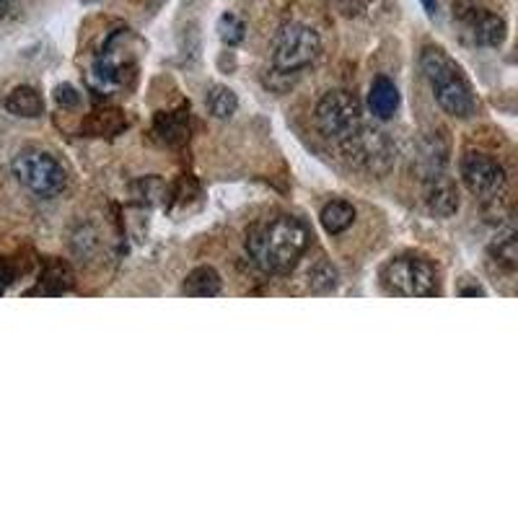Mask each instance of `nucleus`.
<instances>
[{
    "instance_id": "1",
    "label": "nucleus",
    "mask_w": 518,
    "mask_h": 518,
    "mask_svg": "<svg viewBox=\"0 0 518 518\" xmlns=\"http://www.w3.org/2000/svg\"><path fill=\"white\" fill-rule=\"evenodd\" d=\"M309 247V228L293 215H275L249 228L247 252L259 270L285 275Z\"/></svg>"
},
{
    "instance_id": "2",
    "label": "nucleus",
    "mask_w": 518,
    "mask_h": 518,
    "mask_svg": "<svg viewBox=\"0 0 518 518\" xmlns=\"http://www.w3.org/2000/svg\"><path fill=\"white\" fill-rule=\"evenodd\" d=\"M420 68L428 78L438 107L451 117L467 120L474 112V96L469 89L467 78L462 76V68L451 60L441 47H425L420 55Z\"/></svg>"
},
{
    "instance_id": "3",
    "label": "nucleus",
    "mask_w": 518,
    "mask_h": 518,
    "mask_svg": "<svg viewBox=\"0 0 518 518\" xmlns=\"http://www.w3.org/2000/svg\"><path fill=\"white\" fill-rule=\"evenodd\" d=\"M140 50H143V42L130 29H117L109 34L91 68V83L107 94L122 89L127 78L138 70Z\"/></svg>"
},
{
    "instance_id": "4",
    "label": "nucleus",
    "mask_w": 518,
    "mask_h": 518,
    "mask_svg": "<svg viewBox=\"0 0 518 518\" xmlns=\"http://www.w3.org/2000/svg\"><path fill=\"white\" fill-rule=\"evenodd\" d=\"M381 283L392 296L430 298L438 293V270L430 259L402 254L386 262L381 270Z\"/></svg>"
},
{
    "instance_id": "5",
    "label": "nucleus",
    "mask_w": 518,
    "mask_h": 518,
    "mask_svg": "<svg viewBox=\"0 0 518 518\" xmlns=\"http://www.w3.org/2000/svg\"><path fill=\"white\" fill-rule=\"evenodd\" d=\"M13 177L37 197H57L68 187V171L52 153L26 148L13 158Z\"/></svg>"
},
{
    "instance_id": "6",
    "label": "nucleus",
    "mask_w": 518,
    "mask_h": 518,
    "mask_svg": "<svg viewBox=\"0 0 518 518\" xmlns=\"http://www.w3.org/2000/svg\"><path fill=\"white\" fill-rule=\"evenodd\" d=\"M322 52V39L319 34L306 24L291 21L275 37L272 45V68L280 73H298V70L309 68Z\"/></svg>"
},
{
    "instance_id": "7",
    "label": "nucleus",
    "mask_w": 518,
    "mask_h": 518,
    "mask_svg": "<svg viewBox=\"0 0 518 518\" xmlns=\"http://www.w3.org/2000/svg\"><path fill=\"white\" fill-rule=\"evenodd\" d=\"M340 146L348 164L368 177H384L394 164L392 143L381 130H373V127L361 125L350 138L342 140Z\"/></svg>"
},
{
    "instance_id": "8",
    "label": "nucleus",
    "mask_w": 518,
    "mask_h": 518,
    "mask_svg": "<svg viewBox=\"0 0 518 518\" xmlns=\"http://www.w3.org/2000/svg\"><path fill=\"white\" fill-rule=\"evenodd\" d=\"M316 125L324 138L342 143L363 125L361 102L348 91H329L316 104Z\"/></svg>"
},
{
    "instance_id": "9",
    "label": "nucleus",
    "mask_w": 518,
    "mask_h": 518,
    "mask_svg": "<svg viewBox=\"0 0 518 518\" xmlns=\"http://www.w3.org/2000/svg\"><path fill=\"white\" fill-rule=\"evenodd\" d=\"M462 179L472 195L482 200H498L506 192V171L493 156L480 151H469L462 158Z\"/></svg>"
},
{
    "instance_id": "10",
    "label": "nucleus",
    "mask_w": 518,
    "mask_h": 518,
    "mask_svg": "<svg viewBox=\"0 0 518 518\" xmlns=\"http://www.w3.org/2000/svg\"><path fill=\"white\" fill-rule=\"evenodd\" d=\"M462 24L474 45L498 47L506 39V21L495 16V13L485 11V8H472V11L464 13Z\"/></svg>"
},
{
    "instance_id": "11",
    "label": "nucleus",
    "mask_w": 518,
    "mask_h": 518,
    "mask_svg": "<svg viewBox=\"0 0 518 518\" xmlns=\"http://www.w3.org/2000/svg\"><path fill=\"white\" fill-rule=\"evenodd\" d=\"M425 203H428L430 213L441 215V218H449L459 210V192H456L454 182L449 177H430L428 190H425Z\"/></svg>"
},
{
    "instance_id": "12",
    "label": "nucleus",
    "mask_w": 518,
    "mask_h": 518,
    "mask_svg": "<svg viewBox=\"0 0 518 518\" xmlns=\"http://www.w3.org/2000/svg\"><path fill=\"white\" fill-rule=\"evenodd\" d=\"M368 107L379 120H389L399 109V89L389 78H376L371 83V91H368Z\"/></svg>"
},
{
    "instance_id": "13",
    "label": "nucleus",
    "mask_w": 518,
    "mask_h": 518,
    "mask_svg": "<svg viewBox=\"0 0 518 518\" xmlns=\"http://www.w3.org/2000/svg\"><path fill=\"white\" fill-rule=\"evenodd\" d=\"M6 109L13 117H24V120H37L45 112V99L32 86H19L6 96Z\"/></svg>"
},
{
    "instance_id": "14",
    "label": "nucleus",
    "mask_w": 518,
    "mask_h": 518,
    "mask_svg": "<svg viewBox=\"0 0 518 518\" xmlns=\"http://www.w3.org/2000/svg\"><path fill=\"white\" fill-rule=\"evenodd\" d=\"M73 288V272L60 259H50L39 275V288L32 293H45V296H60V293Z\"/></svg>"
},
{
    "instance_id": "15",
    "label": "nucleus",
    "mask_w": 518,
    "mask_h": 518,
    "mask_svg": "<svg viewBox=\"0 0 518 518\" xmlns=\"http://www.w3.org/2000/svg\"><path fill=\"white\" fill-rule=\"evenodd\" d=\"M184 296L195 298H213L221 293V275L213 270V267H197L187 275L182 288Z\"/></svg>"
},
{
    "instance_id": "16",
    "label": "nucleus",
    "mask_w": 518,
    "mask_h": 518,
    "mask_svg": "<svg viewBox=\"0 0 518 518\" xmlns=\"http://www.w3.org/2000/svg\"><path fill=\"white\" fill-rule=\"evenodd\" d=\"M319 218H322L324 231L337 236L342 234V231H348V228L355 223V208L350 203H345V200H332V203L324 205Z\"/></svg>"
},
{
    "instance_id": "17",
    "label": "nucleus",
    "mask_w": 518,
    "mask_h": 518,
    "mask_svg": "<svg viewBox=\"0 0 518 518\" xmlns=\"http://www.w3.org/2000/svg\"><path fill=\"white\" fill-rule=\"evenodd\" d=\"M156 133L166 143H182L190 135V125L184 120V112H164L156 117Z\"/></svg>"
},
{
    "instance_id": "18",
    "label": "nucleus",
    "mask_w": 518,
    "mask_h": 518,
    "mask_svg": "<svg viewBox=\"0 0 518 518\" xmlns=\"http://www.w3.org/2000/svg\"><path fill=\"white\" fill-rule=\"evenodd\" d=\"M205 104H208L210 114L218 117V120H228V117H234L236 109H239V99L231 89L226 86H213L205 96Z\"/></svg>"
},
{
    "instance_id": "19",
    "label": "nucleus",
    "mask_w": 518,
    "mask_h": 518,
    "mask_svg": "<svg viewBox=\"0 0 518 518\" xmlns=\"http://www.w3.org/2000/svg\"><path fill=\"white\" fill-rule=\"evenodd\" d=\"M244 34H247V24L236 16V13H223L218 19V37L226 42V45H239L244 42Z\"/></svg>"
},
{
    "instance_id": "20",
    "label": "nucleus",
    "mask_w": 518,
    "mask_h": 518,
    "mask_svg": "<svg viewBox=\"0 0 518 518\" xmlns=\"http://www.w3.org/2000/svg\"><path fill=\"white\" fill-rule=\"evenodd\" d=\"M495 257H498L500 265H506L508 270H516V259H518L516 236L508 234L506 239L498 241V247H495Z\"/></svg>"
},
{
    "instance_id": "21",
    "label": "nucleus",
    "mask_w": 518,
    "mask_h": 518,
    "mask_svg": "<svg viewBox=\"0 0 518 518\" xmlns=\"http://www.w3.org/2000/svg\"><path fill=\"white\" fill-rule=\"evenodd\" d=\"M55 99L60 107H76V104L81 102V96H78V91L73 89V86H57Z\"/></svg>"
},
{
    "instance_id": "22",
    "label": "nucleus",
    "mask_w": 518,
    "mask_h": 518,
    "mask_svg": "<svg viewBox=\"0 0 518 518\" xmlns=\"http://www.w3.org/2000/svg\"><path fill=\"white\" fill-rule=\"evenodd\" d=\"M13 278H16V267H13V262L8 257H0V296L6 293L8 285L13 283Z\"/></svg>"
},
{
    "instance_id": "23",
    "label": "nucleus",
    "mask_w": 518,
    "mask_h": 518,
    "mask_svg": "<svg viewBox=\"0 0 518 518\" xmlns=\"http://www.w3.org/2000/svg\"><path fill=\"white\" fill-rule=\"evenodd\" d=\"M13 8H16V0H0V16H8Z\"/></svg>"
},
{
    "instance_id": "24",
    "label": "nucleus",
    "mask_w": 518,
    "mask_h": 518,
    "mask_svg": "<svg viewBox=\"0 0 518 518\" xmlns=\"http://www.w3.org/2000/svg\"><path fill=\"white\" fill-rule=\"evenodd\" d=\"M462 296H485V291L482 288H464Z\"/></svg>"
},
{
    "instance_id": "25",
    "label": "nucleus",
    "mask_w": 518,
    "mask_h": 518,
    "mask_svg": "<svg viewBox=\"0 0 518 518\" xmlns=\"http://www.w3.org/2000/svg\"><path fill=\"white\" fill-rule=\"evenodd\" d=\"M425 11H428V16H433L436 13V0H423Z\"/></svg>"
}]
</instances>
